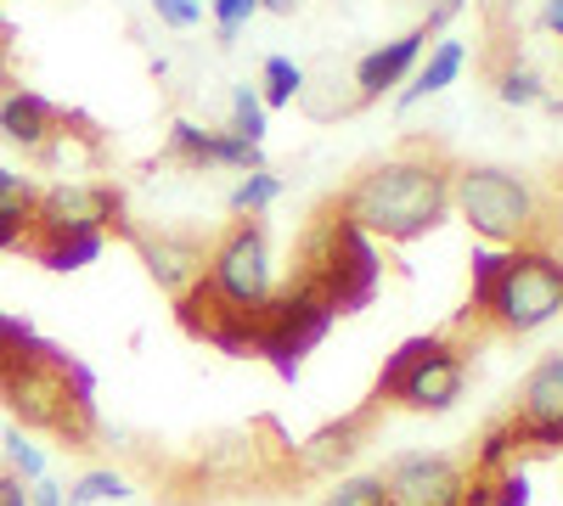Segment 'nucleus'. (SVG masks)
<instances>
[{"label":"nucleus","instance_id":"nucleus-1","mask_svg":"<svg viewBox=\"0 0 563 506\" xmlns=\"http://www.w3.org/2000/svg\"><path fill=\"white\" fill-rule=\"evenodd\" d=\"M456 158L440 142H400L389 158L366 164L350 187L333 198L366 237L384 243H417L451 214V192H456Z\"/></svg>","mask_w":563,"mask_h":506},{"label":"nucleus","instance_id":"nucleus-2","mask_svg":"<svg viewBox=\"0 0 563 506\" xmlns=\"http://www.w3.org/2000/svg\"><path fill=\"white\" fill-rule=\"evenodd\" d=\"M0 400L23 428L57 434L68 450H90L97 439V400L85 366L34 338L18 315H0Z\"/></svg>","mask_w":563,"mask_h":506},{"label":"nucleus","instance_id":"nucleus-3","mask_svg":"<svg viewBox=\"0 0 563 506\" xmlns=\"http://www.w3.org/2000/svg\"><path fill=\"white\" fill-rule=\"evenodd\" d=\"M563 310V259L547 248H512V254H474V288H467L462 321L445 333L456 349L462 338H525Z\"/></svg>","mask_w":563,"mask_h":506},{"label":"nucleus","instance_id":"nucleus-4","mask_svg":"<svg viewBox=\"0 0 563 506\" xmlns=\"http://www.w3.org/2000/svg\"><path fill=\"white\" fill-rule=\"evenodd\" d=\"M294 282L310 288L327 310H333V321L355 315L372 293H378V248H372V237L339 203H327V209H316V220L299 237Z\"/></svg>","mask_w":563,"mask_h":506},{"label":"nucleus","instance_id":"nucleus-5","mask_svg":"<svg viewBox=\"0 0 563 506\" xmlns=\"http://www.w3.org/2000/svg\"><path fill=\"white\" fill-rule=\"evenodd\" d=\"M451 203L474 225L485 243L507 248H541V192L525 175L496 169V164H462Z\"/></svg>","mask_w":563,"mask_h":506},{"label":"nucleus","instance_id":"nucleus-6","mask_svg":"<svg viewBox=\"0 0 563 506\" xmlns=\"http://www.w3.org/2000/svg\"><path fill=\"white\" fill-rule=\"evenodd\" d=\"M462 383H467V349H456L445 333H429V338H406L389 355L372 400L378 405L395 400L406 411H451L462 400Z\"/></svg>","mask_w":563,"mask_h":506},{"label":"nucleus","instance_id":"nucleus-7","mask_svg":"<svg viewBox=\"0 0 563 506\" xmlns=\"http://www.w3.org/2000/svg\"><path fill=\"white\" fill-rule=\"evenodd\" d=\"M327 327H333V310H327L310 288L288 282L260 310H249V355L271 360L282 378H299V360L327 338Z\"/></svg>","mask_w":563,"mask_h":506},{"label":"nucleus","instance_id":"nucleus-8","mask_svg":"<svg viewBox=\"0 0 563 506\" xmlns=\"http://www.w3.org/2000/svg\"><path fill=\"white\" fill-rule=\"evenodd\" d=\"M203 282L214 288V299H225L231 310H260L271 299V237L265 220H231L225 232L209 243V265Z\"/></svg>","mask_w":563,"mask_h":506},{"label":"nucleus","instance_id":"nucleus-9","mask_svg":"<svg viewBox=\"0 0 563 506\" xmlns=\"http://www.w3.org/2000/svg\"><path fill=\"white\" fill-rule=\"evenodd\" d=\"M378 479L389 506H490V484L451 456H395Z\"/></svg>","mask_w":563,"mask_h":506},{"label":"nucleus","instance_id":"nucleus-10","mask_svg":"<svg viewBox=\"0 0 563 506\" xmlns=\"http://www.w3.org/2000/svg\"><path fill=\"white\" fill-rule=\"evenodd\" d=\"M130 243L141 248V259H147V270H153V282L164 288V293H186L203 276V265H209V243H198L192 232H158V237H147V232H130Z\"/></svg>","mask_w":563,"mask_h":506},{"label":"nucleus","instance_id":"nucleus-11","mask_svg":"<svg viewBox=\"0 0 563 506\" xmlns=\"http://www.w3.org/2000/svg\"><path fill=\"white\" fill-rule=\"evenodd\" d=\"M422 45H429V29H411V34L378 45V52H366V57L355 63V102H378L389 85H400V79L417 68Z\"/></svg>","mask_w":563,"mask_h":506},{"label":"nucleus","instance_id":"nucleus-12","mask_svg":"<svg viewBox=\"0 0 563 506\" xmlns=\"http://www.w3.org/2000/svg\"><path fill=\"white\" fill-rule=\"evenodd\" d=\"M57 130H63V113L45 97H34V90H12V97L0 102V135L23 153H45L57 142Z\"/></svg>","mask_w":563,"mask_h":506},{"label":"nucleus","instance_id":"nucleus-13","mask_svg":"<svg viewBox=\"0 0 563 506\" xmlns=\"http://www.w3.org/2000/svg\"><path fill=\"white\" fill-rule=\"evenodd\" d=\"M169 158H180V164H231V169H260V147H249V142H238V135H220V130H198V124H175L169 130Z\"/></svg>","mask_w":563,"mask_h":506},{"label":"nucleus","instance_id":"nucleus-14","mask_svg":"<svg viewBox=\"0 0 563 506\" xmlns=\"http://www.w3.org/2000/svg\"><path fill=\"white\" fill-rule=\"evenodd\" d=\"M378 400H366L355 417H344V423H333V428H321L310 445H305V473H333L339 462H350V456L361 450V439L372 434V423H378Z\"/></svg>","mask_w":563,"mask_h":506},{"label":"nucleus","instance_id":"nucleus-15","mask_svg":"<svg viewBox=\"0 0 563 506\" xmlns=\"http://www.w3.org/2000/svg\"><path fill=\"white\" fill-rule=\"evenodd\" d=\"M23 248L45 270H79L102 254V232H63V237H23Z\"/></svg>","mask_w":563,"mask_h":506},{"label":"nucleus","instance_id":"nucleus-16","mask_svg":"<svg viewBox=\"0 0 563 506\" xmlns=\"http://www.w3.org/2000/svg\"><path fill=\"white\" fill-rule=\"evenodd\" d=\"M456 74H462V45H456V40H440V52L422 63V74L411 79V90L400 97V108H411V102H422V97H434V90H445Z\"/></svg>","mask_w":563,"mask_h":506},{"label":"nucleus","instance_id":"nucleus-17","mask_svg":"<svg viewBox=\"0 0 563 506\" xmlns=\"http://www.w3.org/2000/svg\"><path fill=\"white\" fill-rule=\"evenodd\" d=\"M541 248L552 259H563V164L552 169V180L541 187Z\"/></svg>","mask_w":563,"mask_h":506},{"label":"nucleus","instance_id":"nucleus-18","mask_svg":"<svg viewBox=\"0 0 563 506\" xmlns=\"http://www.w3.org/2000/svg\"><path fill=\"white\" fill-rule=\"evenodd\" d=\"M276 192H282V180H276V175H265V169H254V175L243 180V187L231 192V214H238V220H260V214L276 203Z\"/></svg>","mask_w":563,"mask_h":506},{"label":"nucleus","instance_id":"nucleus-19","mask_svg":"<svg viewBox=\"0 0 563 506\" xmlns=\"http://www.w3.org/2000/svg\"><path fill=\"white\" fill-rule=\"evenodd\" d=\"M231 135H238V142H249V147L265 142V102L254 97L249 85L238 90V97H231Z\"/></svg>","mask_w":563,"mask_h":506},{"label":"nucleus","instance_id":"nucleus-20","mask_svg":"<svg viewBox=\"0 0 563 506\" xmlns=\"http://www.w3.org/2000/svg\"><path fill=\"white\" fill-rule=\"evenodd\" d=\"M34 203H40V187L12 169H0V220H34Z\"/></svg>","mask_w":563,"mask_h":506},{"label":"nucleus","instance_id":"nucleus-21","mask_svg":"<svg viewBox=\"0 0 563 506\" xmlns=\"http://www.w3.org/2000/svg\"><path fill=\"white\" fill-rule=\"evenodd\" d=\"M305 90V74H299V63H288V57H271L265 63V108H282V102H294Z\"/></svg>","mask_w":563,"mask_h":506},{"label":"nucleus","instance_id":"nucleus-22","mask_svg":"<svg viewBox=\"0 0 563 506\" xmlns=\"http://www.w3.org/2000/svg\"><path fill=\"white\" fill-rule=\"evenodd\" d=\"M119 495H130L124 473H85V479L68 490V506H97V501H119Z\"/></svg>","mask_w":563,"mask_h":506},{"label":"nucleus","instance_id":"nucleus-23","mask_svg":"<svg viewBox=\"0 0 563 506\" xmlns=\"http://www.w3.org/2000/svg\"><path fill=\"white\" fill-rule=\"evenodd\" d=\"M496 97L512 102V108H536L547 90H541V79L530 68H507V74H496Z\"/></svg>","mask_w":563,"mask_h":506},{"label":"nucleus","instance_id":"nucleus-24","mask_svg":"<svg viewBox=\"0 0 563 506\" xmlns=\"http://www.w3.org/2000/svg\"><path fill=\"white\" fill-rule=\"evenodd\" d=\"M321 506H389V495H384V479H350V484H339L333 495H327Z\"/></svg>","mask_w":563,"mask_h":506},{"label":"nucleus","instance_id":"nucleus-25","mask_svg":"<svg viewBox=\"0 0 563 506\" xmlns=\"http://www.w3.org/2000/svg\"><path fill=\"white\" fill-rule=\"evenodd\" d=\"M7 462H12V473H18V479H45V462H40V450H34V445H29V439H23L18 428L7 434Z\"/></svg>","mask_w":563,"mask_h":506},{"label":"nucleus","instance_id":"nucleus-26","mask_svg":"<svg viewBox=\"0 0 563 506\" xmlns=\"http://www.w3.org/2000/svg\"><path fill=\"white\" fill-rule=\"evenodd\" d=\"M260 12V0H214V23H220V40H231L249 18Z\"/></svg>","mask_w":563,"mask_h":506},{"label":"nucleus","instance_id":"nucleus-27","mask_svg":"<svg viewBox=\"0 0 563 506\" xmlns=\"http://www.w3.org/2000/svg\"><path fill=\"white\" fill-rule=\"evenodd\" d=\"M153 12L169 23V29H192L203 18V0H153Z\"/></svg>","mask_w":563,"mask_h":506},{"label":"nucleus","instance_id":"nucleus-28","mask_svg":"<svg viewBox=\"0 0 563 506\" xmlns=\"http://www.w3.org/2000/svg\"><path fill=\"white\" fill-rule=\"evenodd\" d=\"M490 506H530V484H525V473H501V479L490 484Z\"/></svg>","mask_w":563,"mask_h":506},{"label":"nucleus","instance_id":"nucleus-29","mask_svg":"<svg viewBox=\"0 0 563 506\" xmlns=\"http://www.w3.org/2000/svg\"><path fill=\"white\" fill-rule=\"evenodd\" d=\"M0 506H29V490L12 468H0Z\"/></svg>","mask_w":563,"mask_h":506},{"label":"nucleus","instance_id":"nucleus-30","mask_svg":"<svg viewBox=\"0 0 563 506\" xmlns=\"http://www.w3.org/2000/svg\"><path fill=\"white\" fill-rule=\"evenodd\" d=\"M29 506H63V484H52V479H34Z\"/></svg>","mask_w":563,"mask_h":506},{"label":"nucleus","instance_id":"nucleus-31","mask_svg":"<svg viewBox=\"0 0 563 506\" xmlns=\"http://www.w3.org/2000/svg\"><path fill=\"white\" fill-rule=\"evenodd\" d=\"M265 12H276V18H288V12H299V0H260Z\"/></svg>","mask_w":563,"mask_h":506},{"label":"nucleus","instance_id":"nucleus-32","mask_svg":"<svg viewBox=\"0 0 563 506\" xmlns=\"http://www.w3.org/2000/svg\"><path fill=\"white\" fill-rule=\"evenodd\" d=\"M547 29L563 34V0H547Z\"/></svg>","mask_w":563,"mask_h":506}]
</instances>
